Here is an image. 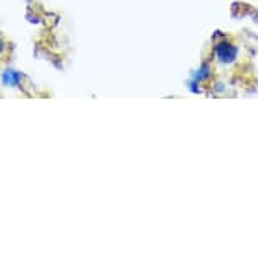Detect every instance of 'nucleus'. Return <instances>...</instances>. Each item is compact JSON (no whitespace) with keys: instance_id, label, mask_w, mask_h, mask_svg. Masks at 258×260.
I'll use <instances>...</instances> for the list:
<instances>
[{"instance_id":"obj_1","label":"nucleus","mask_w":258,"mask_h":260,"mask_svg":"<svg viewBox=\"0 0 258 260\" xmlns=\"http://www.w3.org/2000/svg\"><path fill=\"white\" fill-rule=\"evenodd\" d=\"M214 56H216L217 61L223 63V65H230V63L236 60L238 46L233 45L230 41H221V43H217L216 48H214Z\"/></svg>"}]
</instances>
